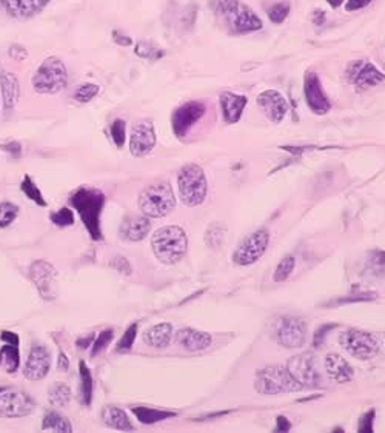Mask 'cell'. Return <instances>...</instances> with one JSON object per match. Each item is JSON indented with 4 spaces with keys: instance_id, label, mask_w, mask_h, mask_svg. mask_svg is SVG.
Listing matches in <instances>:
<instances>
[{
    "instance_id": "obj_11",
    "label": "cell",
    "mask_w": 385,
    "mask_h": 433,
    "mask_svg": "<svg viewBox=\"0 0 385 433\" xmlns=\"http://www.w3.org/2000/svg\"><path fill=\"white\" fill-rule=\"evenodd\" d=\"M270 242V233L257 230L241 242L238 250L233 253V261L238 265H251L259 261L265 253Z\"/></svg>"
},
{
    "instance_id": "obj_13",
    "label": "cell",
    "mask_w": 385,
    "mask_h": 433,
    "mask_svg": "<svg viewBox=\"0 0 385 433\" xmlns=\"http://www.w3.org/2000/svg\"><path fill=\"white\" fill-rule=\"evenodd\" d=\"M347 79L358 90H368L385 81V74L368 60H353L347 67Z\"/></svg>"
},
{
    "instance_id": "obj_38",
    "label": "cell",
    "mask_w": 385,
    "mask_h": 433,
    "mask_svg": "<svg viewBox=\"0 0 385 433\" xmlns=\"http://www.w3.org/2000/svg\"><path fill=\"white\" fill-rule=\"evenodd\" d=\"M290 10H292V8H290L288 2H279V4L271 5L269 10H266V14H269V19L273 23L279 25V23L285 22V19L288 18V14H290Z\"/></svg>"
},
{
    "instance_id": "obj_18",
    "label": "cell",
    "mask_w": 385,
    "mask_h": 433,
    "mask_svg": "<svg viewBox=\"0 0 385 433\" xmlns=\"http://www.w3.org/2000/svg\"><path fill=\"white\" fill-rule=\"evenodd\" d=\"M156 145V133L151 121H142L131 128L130 152L136 157H144L153 152Z\"/></svg>"
},
{
    "instance_id": "obj_47",
    "label": "cell",
    "mask_w": 385,
    "mask_h": 433,
    "mask_svg": "<svg viewBox=\"0 0 385 433\" xmlns=\"http://www.w3.org/2000/svg\"><path fill=\"white\" fill-rule=\"evenodd\" d=\"M224 232H225V227L219 225V224H215L213 227H210L208 232H207V244H210V241L213 238H217V241L221 242L222 238H224Z\"/></svg>"
},
{
    "instance_id": "obj_22",
    "label": "cell",
    "mask_w": 385,
    "mask_h": 433,
    "mask_svg": "<svg viewBox=\"0 0 385 433\" xmlns=\"http://www.w3.org/2000/svg\"><path fill=\"white\" fill-rule=\"evenodd\" d=\"M150 218L144 216H128L123 219L121 225V234L125 239L131 242H139L147 238V234L150 233Z\"/></svg>"
},
{
    "instance_id": "obj_32",
    "label": "cell",
    "mask_w": 385,
    "mask_h": 433,
    "mask_svg": "<svg viewBox=\"0 0 385 433\" xmlns=\"http://www.w3.org/2000/svg\"><path fill=\"white\" fill-rule=\"evenodd\" d=\"M79 370H81V403L83 406H90L93 399V376L90 368L86 367L85 361L79 362Z\"/></svg>"
},
{
    "instance_id": "obj_19",
    "label": "cell",
    "mask_w": 385,
    "mask_h": 433,
    "mask_svg": "<svg viewBox=\"0 0 385 433\" xmlns=\"http://www.w3.org/2000/svg\"><path fill=\"white\" fill-rule=\"evenodd\" d=\"M257 105L273 124H281L288 113L285 98L276 90H266L257 96Z\"/></svg>"
},
{
    "instance_id": "obj_44",
    "label": "cell",
    "mask_w": 385,
    "mask_h": 433,
    "mask_svg": "<svg viewBox=\"0 0 385 433\" xmlns=\"http://www.w3.org/2000/svg\"><path fill=\"white\" fill-rule=\"evenodd\" d=\"M0 149H4V152H6L8 154L13 156V159H19V157L22 156V145L19 142H8V144H4L0 145Z\"/></svg>"
},
{
    "instance_id": "obj_55",
    "label": "cell",
    "mask_w": 385,
    "mask_h": 433,
    "mask_svg": "<svg viewBox=\"0 0 385 433\" xmlns=\"http://www.w3.org/2000/svg\"><path fill=\"white\" fill-rule=\"evenodd\" d=\"M325 22V13L316 10L313 13V23L314 25H322Z\"/></svg>"
},
{
    "instance_id": "obj_57",
    "label": "cell",
    "mask_w": 385,
    "mask_h": 433,
    "mask_svg": "<svg viewBox=\"0 0 385 433\" xmlns=\"http://www.w3.org/2000/svg\"><path fill=\"white\" fill-rule=\"evenodd\" d=\"M327 2L332 8H339L344 4V0H327Z\"/></svg>"
},
{
    "instance_id": "obj_51",
    "label": "cell",
    "mask_w": 385,
    "mask_h": 433,
    "mask_svg": "<svg viewBox=\"0 0 385 433\" xmlns=\"http://www.w3.org/2000/svg\"><path fill=\"white\" fill-rule=\"evenodd\" d=\"M0 340L8 344H18L19 345V335L14 332H8V330H4L2 333H0Z\"/></svg>"
},
{
    "instance_id": "obj_20",
    "label": "cell",
    "mask_w": 385,
    "mask_h": 433,
    "mask_svg": "<svg viewBox=\"0 0 385 433\" xmlns=\"http://www.w3.org/2000/svg\"><path fill=\"white\" fill-rule=\"evenodd\" d=\"M51 0H0L2 10L13 18L28 19L45 10Z\"/></svg>"
},
{
    "instance_id": "obj_3",
    "label": "cell",
    "mask_w": 385,
    "mask_h": 433,
    "mask_svg": "<svg viewBox=\"0 0 385 433\" xmlns=\"http://www.w3.org/2000/svg\"><path fill=\"white\" fill-rule=\"evenodd\" d=\"M151 248L154 256L161 262L173 265L187 255L188 238L187 233L177 225L159 228L151 238Z\"/></svg>"
},
{
    "instance_id": "obj_16",
    "label": "cell",
    "mask_w": 385,
    "mask_h": 433,
    "mask_svg": "<svg viewBox=\"0 0 385 433\" xmlns=\"http://www.w3.org/2000/svg\"><path fill=\"white\" fill-rule=\"evenodd\" d=\"M304 93L307 105L314 114H327L332 109V102L328 100L316 73L310 72L305 74Z\"/></svg>"
},
{
    "instance_id": "obj_36",
    "label": "cell",
    "mask_w": 385,
    "mask_h": 433,
    "mask_svg": "<svg viewBox=\"0 0 385 433\" xmlns=\"http://www.w3.org/2000/svg\"><path fill=\"white\" fill-rule=\"evenodd\" d=\"M19 215V207L13 202L0 204V228L11 225Z\"/></svg>"
},
{
    "instance_id": "obj_14",
    "label": "cell",
    "mask_w": 385,
    "mask_h": 433,
    "mask_svg": "<svg viewBox=\"0 0 385 433\" xmlns=\"http://www.w3.org/2000/svg\"><path fill=\"white\" fill-rule=\"evenodd\" d=\"M288 373L304 387H319L320 373L318 372L316 361L311 353H302V355L293 357L287 364Z\"/></svg>"
},
{
    "instance_id": "obj_31",
    "label": "cell",
    "mask_w": 385,
    "mask_h": 433,
    "mask_svg": "<svg viewBox=\"0 0 385 433\" xmlns=\"http://www.w3.org/2000/svg\"><path fill=\"white\" fill-rule=\"evenodd\" d=\"M48 401L53 407H67L72 401V389L64 382H54L48 392Z\"/></svg>"
},
{
    "instance_id": "obj_40",
    "label": "cell",
    "mask_w": 385,
    "mask_h": 433,
    "mask_svg": "<svg viewBox=\"0 0 385 433\" xmlns=\"http://www.w3.org/2000/svg\"><path fill=\"white\" fill-rule=\"evenodd\" d=\"M136 335H137V324H131L127 328V332H125L123 336L121 338V341L117 342L116 352L117 353H125V352L131 350L133 344H135V340H136Z\"/></svg>"
},
{
    "instance_id": "obj_52",
    "label": "cell",
    "mask_w": 385,
    "mask_h": 433,
    "mask_svg": "<svg viewBox=\"0 0 385 433\" xmlns=\"http://www.w3.org/2000/svg\"><path fill=\"white\" fill-rule=\"evenodd\" d=\"M58 368L60 370V372H67V370L69 368V359H68V357L65 355V353H64V352H60V353H59Z\"/></svg>"
},
{
    "instance_id": "obj_7",
    "label": "cell",
    "mask_w": 385,
    "mask_h": 433,
    "mask_svg": "<svg viewBox=\"0 0 385 433\" xmlns=\"http://www.w3.org/2000/svg\"><path fill=\"white\" fill-rule=\"evenodd\" d=\"M255 387L262 395H278V393L297 392L302 385L288 373V370L279 366L265 367L256 373Z\"/></svg>"
},
{
    "instance_id": "obj_2",
    "label": "cell",
    "mask_w": 385,
    "mask_h": 433,
    "mask_svg": "<svg viewBox=\"0 0 385 433\" xmlns=\"http://www.w3.org/2000/svg\"><path fill=\"white\" fill-rule=\"evenodd\" d=\"M72 206L81 216L83 225L88 230L93 241H102V228H100V215L105 204V194L96 190V188L81 187L73 193Z\"/></svg>"
},
{
    "instance_id": "obj_28",
    "label": "cell",
    "mask_w": 385,
    "mask_h": 433,
    "mask_svg": "<svg viewBox=\"0 0 385 433\" xmlns=\"http://www.w3.org/2000/svg\"><path fill=\"white\" fill-rule=\"evenodd\" d=\"M0 366L4 367L5 372L14 373L20 366V353L18 344H8L0 349Z\"/></svg>"
},
{
    "instance_id": "obj_30",
    "label": "cell",
    "mask_w": 385,
    "mask_h": 433,
    "mask_svg": "<svg viewBox=\"0 0 385 433\" xmlns=\"http://www.w3.org/2000/svg\"><path fill=\"white\" fill-rule=\"evenodd\" d=\"M42 430H50V432H64V433H72L73 426L64 415H60L58 412H50L43 416L42 421Z\"/></svg>"
},
{
    "instance_id": "obj_25",
    "label": "cell",
    "mask_w": 385,
    "mask_h": 433,
    "mask_svg": "<svg viewBox=\"0 0 385 433\" xmlns=\"http://www.w3.org/2000/svg\"><path fill=\"white\" fill-rule=\"evenodd\" d=\"M102 421L105 422V426L109 429L114 430H121V432H133L135 430V426H133L131 420L128 418V415L125 413L122 408L116 407V406H105L102 408Z\"/></svg>"
},
{
    "instance_id": "obj_12",
    "label": "cell",
    "mask_w": 385,
    "mask_h": 433,
    "mask_svg": "<svg viewBox=\"0 0 385 433\" xmlns=\"http://www.w3.org/2000/svg\"><path fill=\"white\" fill-rule=\"evenodd\" d=\"M34 401L22 390L0 392V418H23L34 411Z\"/></svg>"
},
{
    "instance_id": "obj_58",
    "label": "cell",
    "mask_w": 385,
    "mask_h": 433,
    "mask_svg": "<svg viewBox=\"0 0 385 433\" xmlns=\"http://www.w3.org/2000/svg\"><path fill=\"white\" fill-rule=\"evenodd\" d=\"M2 390H4V389H0V392H2Z\"/></svg>"
},
{
    "instance_id": "obj_4",
    "label": "cell",
    "mask_w": 385,
    "mask_h": 433,
    "mask_svg": "<svg viewBox=\"0 0 385 433\" xmlns=\"http://www.w3.org/2000/svg\"><path fill=\"white\" fill-rule=\"evenodd\" d=\"M139 208L147 218L159 219L171 213L176 206V198L168 182H156L139 196Z\"/></svg>"
},
{
    "instance_id": "obj_23",
    "label": "cell",
    "mask_w": 385,
    "mask_h": 433,
    "mask_svg": "<svg viewBox=\"0 0 385 433\" xmlns=\"http://www.w3.org/2000/svg\"><path fill=\"white\" fill-rule=\"evenodd\" d=\"M176 341L180 347H184L188 352H199L210 347L211 336L194 328H180L176 333Z\"/></svg>"
},
{
    "instance_id": "obj_37",
    "label": "cell",
    "mask_w": 385,
    "mask_h": 433,
    "mask_svg": "<svg viewBox=\"0 0 385 433\" xmlns=\"http://www.w3.org/2000/svg\"><path fill=\"white\" fill-rule=\"evenodd\" d=\"M135 51H136V54H137L139 58L153 60V62L163 58V51L161 48H157L156 45H153L150 42H140V44H137Z\"/></svg>"
},
{
    "instance_id": "obj_10",
    "label": "cell",
    "mask_w": 385,
    "mask_h": 433,
    "mask_svg": "<svg viewBox=\"0 0 385 433\" xmlns=\"http://www.w3.org/2000/svg\"><path fill=\"white\" fill-rule=\"evenodd\" d=\"M29 279L45 301L58 298V270L45 259H39L29 267Z\"/></svg>"
},
{
    "instance_id": "obj_29",
    "label": "cell",
    "mask_w": 385,
    "mask_h": 433,
    "mask_svg": "<svg viewBox=\"0 0 385 433\" xmlns=\"http://www.w3.org/2000/svg\"><path fill=\"white\" fill-rule=\"evenodd\" d=\"M133 413L136 415V418L142 424H154L171 418V416H176L175 412L159 411V408L153 407H133Z\"/></svg>"
},
{
    "instance_id": "obj_17",
    "label": "cell",
    "mask_w": 385,
    "mask_h": 433,
    "mask_svg": "<svg viewBox=\"0 0 385 433\" xmlns=\"http://www.w3.org/2000/svg\"><path fill=\"white\" fill-rule=\"evenodd\" d=\"M51 368V352L42 344H36L31 347V352L27 359L25 375L27 380L29 381H41L50 373Z\"/></svg>"
},
{
    "instance_id": "obj_33",
    "label": "cell",
    "mask_w": 385,
    "mask_h": 433,
    "mask_svg": "<svg viewBox=\"0 0 385 433\" xmlns=\"http://www.w3.org/2000/svg\"><path fill=\"white\" fill-rule=\"evenodd\" d=\"M20 190L25 193V196L29 201H33L34 204H37V206H41V207H46V201L43 198V194L41 190H39L37 185L34 184V180L31 179V176L27 175L25 178H23Z\"/></svg>"
},
{
    "instance_id": "obj_41",
    "label": "cell",
    "mask_w": 385,
    "mask_h": 433,
    "mask_svg": "<svg viewBox=\"0 0 385 433\" xmlns=\"http://www.w3.org/2000/svg\"><path fill=\"white\" fill-rule=\"evenodd\" d=\"M50 219H51V222L54 225L64 228V227H69V225L74 224V213H73V210H69V208L65 207V208L58 210L56 213H53L50 216Z\"/></svg>"
},
{
    "instance_id": "obj_39",
    "label": "cell",
    "mask_w": 385,
    "mask_h": 433,
    "mask_svg": "<svg viewBox=\"0 0 385 433\" xmlns=\"http://www.w3.org/2000/svg\"><path fill=\"white\" fill-rule=\"evenodd\" d=\"M114 338V330L113 328H105L104 332H100L99 336L96 338V341H94L93 344V349H91V357H97L99 353L104 352L109 344H112Z\"/></svg>"
},
{
    "instance_id": "obj_49",
    "label": "cell",
    "mask_w": 385,
    "mask_h": 433,
    "mask_svg": "<svg viewBox=\"0 0 385 433\" xmlns=\"http://www.w3.org/2000/svg\"><path fill=\"white\" fill-rule=\"evenodd\" d=\"M113 41H114L117 45H119V46H130V45L133 44L131 37H128L127 34L121 33V31H117V29L113 31Z\"/></svg>"
},
{
    "instance_id": "obj_50",
    "label": "cell",
    "mask_w": 385,
    "mask_h": 433,
    "mask_svg": "<svg viewBox=\"0 0 385 433\" xmlns=\"http://www.w3.org/2000/svg\"><path fill=\"white\" fill-rule=\"evenodd\" d=\"M370 264L374 265L378 270L384 269V267H385V251H374V253H372Z\"/></svg>"
},
{
    "instance_id": "obj_48",
    "label": "cell",
    "mask_w": 385,
    "mask_h": 433,
    "mask_svg": "<svg viewBox=\"0 0 385 433\" xmlns=\"http://www.w3.org/2000/svg\"><path fill=\"white\" fill-rule=\"evenodd\" d=\"M373 2V0H347V4H345V10L347 11H359L363 10V8L368 6Z\"/></svg>"
},
{
    "instance_id": "obj_6",
    "label": "cell",
    "mask_w": 385,
    "mask_h": 433,
    "mask_svg": "<svg viewBox=\"0 0 385 433\" xmlns=\"http://www.w3.org/2000/svg\"><path fill=\"white\" fill-rule=\"evenodd\" d=\"M177 185L180 199L188 207L201 206L207 196V179L203 175V170L196 164H188L179 171Z\"/></svg>"
},
{
    "instance_id": "obj_46",
    "label": "cell",
    "mask_w": 385,
    "mask_h": 433,
    "mask_svg": "<svg viewBox=\"0 0 385 433\" xmlns=\"http://www.w3.org/2000/svg\"><path fill=\"white\" fill-rule=\"evenodd\" d=\"M373 420H374V411L365 413L359 422V432H373Z\"/></svg>"
},
{
    "instance_id": "obj_42",
    "label": "cell",
    "mask_w": 385,
    "mask_h": 433,
    "mask_svg": "<svg viewBox=\"0 0 385 433\" xmlns=\"http://www.w3.org/2000/svg\"><path fill=\"white\" fill-rule=\"evenodd\" d=\"M125 128H127V125H125V121L122 119H116L112 127H109V131H112V139L117 148H122L125 144Z\"/></svg>"
},
{
    "instance_id": "obj_35",
    "label": "cell",
    "mask_w": 385,
    "mask_h": 433,
    "mask_svg": "<svg viewBox=\"0 0 385 433\" xmlns=\"http://www.w3.org/2000/svg\"><path fill=\"white\" fill-rule=\"evenodd\" d=\"M295 264H296V259L293 255H288L285 256L282 261L278 264L276 267V272H274V282H284L290 274H292L293 269H295Z\"/></svg>"
},
{
    "instance_id": "obj_24",
    "label": "cell",
    "mask_w": 385,
    "mask_h": 433,
    "mask_svg": "<svg viewBox=\"0 0 385 433\" xmlns=\"http://www.w3.org/2000/svg\"><path fill=\"white\" fill-rule=\"evenodd\" d=\"M325 370L330 376V380H333L339 384H345L351 381L353 378V368L341 355L337 353H330L325 358Z\"/></svg>"
},
{
    "instance_id": "obj_34",
    "label": "cell",
    "mask_w": 385,
    "mask_h": 433,
    "mask_svg": "<svg viewBox=\"0 0 385 433\" xmlns=\"http://www.w3.org/2000/svg\"><path fill=\"white\" fill-rule=\"evenodd\" d=\"M100 93V86L96 84H82L77 86L73 98L79 104H86V102L93 100Z\"/></svg>"
},
{
    "instance_id": "obj_9",
    "label": "cell",
    "mask_w": 385,
    "mask_h": 433,
    "mask_svg": "<svg viewBox=\"0 0 385 433\" xmlns=\"http://www.w3.org/2000/svg\"><path fill=\"white\" fill-rule=\"evenodd\" d=\"M339 342L350 355L359 359H370L378 355L379 342L372 333L363 332V330L350 328L339 336Z\"/></svg>"
},
{
    "instance_id": "obj_26",
    "label": "cell",
    "mask_w": 385,
    "mask_h": 433,
    "mask_svg": "<svg viewBox=\"0 0 385 433\" xmlns=\"http://www.w3.org/2000/svg\"><path fill=\"white\" fill-rule=\"evenodd\" d=\"M0 91H2V100L5 109H13L20 98L19 81L13 73L4 72L0 76Z\"/></svg>"
},
{
    "instance_id": "obj_8",
    "label": "cell",
    "mask_w": 385,
    "mask_h": 433,
    "mask_svg": "<svg viewBox=\"0 0 385 433\" xmlns=\"http://www.w3.org/2000/svg\"><path fill=\"white\" fill-rule=\"evenodd\" d=\"M273 336L284 347L297 349L307 341V327L301 318L282 317L273 322Z\"/></svg>"
},
{
    "instance_id": "obj_27",
    "label": "cell",
    "mask_w": 385,
    "mask_h": 433,
    "mask_svg": "<svg viewBox=\"0 0 385 433\" xmlns=\"http://www.w3.org/2000/svg\"><path fill=\"white\" fill-rule=\"evenodd\" d=\"M173 338V327L168 322H162V324H157L151 327L150 330H147L144 335V341L147 345L154 349H163L167 347Z\"/></svg>"
},
{
    "instance_id": "obj_43",
    "label": "cell",
    "mask_w": 385,
    "mask_h": 433,
    "mask_svg": "<svg viewBox=\"0 0 385 433\" xmlns=\"http://www.w3.org/2000/svg\"><path fill=\"white\" fill-rule=\"evenodd\" d=\"M8 56H10L13 60L15 62H22L28 58V51L25 46H22L19 44H14L10 46V50H8Z\"/></svg>"
},
{
    "instance_id": "obj_21",
    "label": "cell",
    "mask_w": 385,
    "mask_h": 433,
    "mask_svg": "<svg viewBox=\"0 0 385 433\" xmlns=\"http://www.w3.org/2000/svg\"><path fill=\"white\" fill-rule=\"evenodd\" d=\"M248 104V99L242 94L225 91L221 94V108L224 121L227 124H238L243 113V108Z\"/></svg>"
},
{
    "instance_id": "obj_5",
    "label": "cell",
    "mask_w": 385,
    "mask_h": 433,
    "mask_svg": "<svg viewBox=\"0 0 385 433\" xmlns=\"http://www.w3.org/2000/svg\"><path fill=\"white\" fill-rule=\"evenodd\" d=\"M31 84L39 94H56L65 90L68 85V72L64 60L56 56L45 59L31 79Z\"/></svg>"
},
{
    "instance_id": "obj_45",
    "label": "cell",
    "mask_w": 385,
    "mask_h": 433,
    "mask_svg": "<svg viewBox=\"0 0 385 433\" xmlns=\"http://www.w3.org/2000/svg\"><path fill=\"white\" fill-rule=\"evenodd\" d=\"M114 269L119 272V273H125V274H130L131 273V265L130 262L127 261V258H122V256H117L113 264H112Z\"/></svg>"
},
{
    "instance_id": "obj_1",
    "label": "cell",
    "mask_w": 385,
    "mask_h": 433,
    "mask_svg": "<svg viewBox=\"0 0 385 433\" xmlns=\"http://www.w3.org/2000/svg\"><path fill=\"white\" fill-rule=\"evenodd\" d=\"M213 8L224 25L234 34H247L262 29V20L241 0H213Z\"/></svg>"
},
{
    "instance_id": "obj_56",
    "label": "cell",
    "mask_w": 385,
    "mask_h": 433,
    "mask_svg": "<svg viewBox=\"0 0 385 433\" xmlns=\"http://www.w3.org/2000/svg\"><path fill=\"white\" fill-rule=\"evenodd\" d=\"M93 335L91 336H88V338H81V340L77 341V345H79V349H86L88 347V345L91 344V341H93Z\"/></svg>"
},
{
    "instance_id": "obj_15",
    "label": "cell",
    "mask_w": 385,
    "mask_h": 433,
    "mask_svg": "<svg viewBox=\"0 0 385 433\" xmlns=\"http://www.w3.org/2000/svg\"><path fill=\"white\" fill-rule=\"evenodd\" d=\"M205 114V104L199 100L187 102L182 107H179L171 117L173 131L177 138H184L188 131L201 121V117Z\"/></svg>"
},
{
    "instance_id": "obj_54",
    "label": "cell",
    "mask_w": 385,
    "mask_h": 433,
    "mask_svg": "<svg viewBox=\"0 0 385 433\" xmlns=\"http://www.w3.org/2000/svg\"><path fill=\"white\" fill-rule=\"evenodd\" d=\"M290 429H292V424H290L288 420L284 418V416H279V418H278V427H276V430H278V432H288Z\"/></svg>"
},
{
    "instance_id": "obj_53",
    "label": "cell",
    "mask_w": 385,
    "mask_h": 433,
    "mask_svg": "<svg viewBox=\"0 0 385 433\" xmlns=\"http://www.w3.org/2000/svg\"><path fill=\"white\" fill-rule=\"evenodd\" d=\"M332 328H335V326H324V327H320L318 332H316V335H314V345H318V342H319V340H320V342H322V338H324L325 335H327V332L328 330H332Z\"/></svg>"
}]
</instances>
